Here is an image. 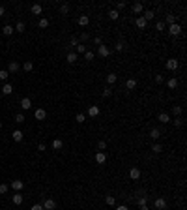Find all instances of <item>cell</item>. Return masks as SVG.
<instances>
[{
	"instance_id": "obj_1",
	"label": "cell",
	"mask_w": 187,
	"mask_h": 210,
	"mask_svg": "<svg viewBox=\"0 0 187 210\" xmlns=\"http://www.w3.org/2000/svg\"><path fill=\"white\" fill-rule=\"evenodd\" d=\"M169 32H170V36H180L182 34V26H180L178 23H174V25L169 26Z\"/></svg>"
},
{
	"instance_id": "obj_2",
	"label": "cell",
	"mask_w": 187,
	"mask_h": 210,
	"mask_svg": "<svg viewBox=\"0 0 187 210\" xmlns=\"http://www.w3.org/2000/svg\"><path fill=\"white\" fill-rule=\"evenodd\" d=\"M178 66H180V62L176 60V58H169V60H167V70H170V72L178 70Z\"/></svg>"
},
{
	"instance_id": "obj_3",
	"label": "cell",
	"mask_w": 187,
	"mask_h": 210,
	"mask_svg": "<svg viewBox=\"0 0 187 210\" xmlns=\"http://www.w3.org/2000/svg\"><path fill=\"white\" fill-rule=\"evenodd\" d=\"M97 53H99V56H103V58H107L109 56V54H111V51H109V47H107V45H99V47H97Z\"/></svg>"
},
{
	"instance_id": "obj_4",
	"label": "cell",
	"mask_w": 187,
	"mask_h": 210,
	"mask_svg": "<svg viewBox=\"0 0 187 210\" xmlns=\"http://www.w3.org/2000/svg\"><path fill=\"white\" fill-rule=\"evenodd\" d=\"M22 188H24V182H22V180H11V189H15V191H21Z\"/></svg>"
},
{
	"instance_id": "obj_5",
	"label": "cell",
	"mask_w": 187,
	"mask_h": 210,
	"mask_svg": "<svg viewBox=\"0 0 187 210\" xmlns=\"http://www.w3.org/2000/svg\"><path fill=\"white\" fill-rule=\"evenodd\" d=\"M129 176H131V180H138V178H140V169L131 167V169H129Z\"/></svg>"
},
{
	"instance_id": "obj_6",
	"label": "cell",
	"mask_w": 187,
	"mask_h": 210,
	"mask_svg": "<svg viewBox=\"0 0 187 210\" xmlns=\"http://www.w3.org/2000/svg\"><path fill=\"white\" fill-rule=\"evenodd\" d=\"M41 206H43V210H54V208H56V203H54L53 199H47Z\"/></svg>"
},
{
	"instance_id": "obj_7",
	"label": "cell",
	"mask_w": 187,
	"mask_h": 210,
	"mask_svg": "<svg viewBox=\"0 0 187 210\" xmlns=\"http://www.w3.org/2000/svg\"><path fill=\"white\" fill-rule=\"evenodd\" d=\"M30 107H32L30 98H22V99H21V109H22V111H28Z\"/></svg>"
},
{
	"instance_id": "obj_8",
	"label": "cell",
	"mask_w": 187,
	"mask_h": 210,
	"mask_svg": "<svg viewBox=\"0 0 187 210\" xmlns=\"http://www.w3.org/2000/svg\"><path fill=\"white\" fill-rule=\"evenodd\" d=\"M19 62H15V60H11L9 62V66H8V73H15V72H19Z\"/></svg>"
},
{
	"instance_id": "obj_9",
	"label": "cell",
	"mask_w": 187,
	"mask_h": 210,
	"mask_svg": "<svg viewBox=\"0 0 187 210\" xmlns=\"http://www.w3.org/2000/svg\"><path fill=\"white\" fill-rule=\"evenodd\" d=\"M155 208H157V210H165V208H167V201L163 199V197L155 199Z\"/></svg>"
},
{
	"instance_id": "obj_10",
	"label": "cell",
	"mask_w": 187,
	"mask_h": 210,
	"mask_svg": "<svg viewBox=\"0 0 187 210\" xmlns=\"http://www.w3.org/2000/svg\"><path fill=\"white\" fill-rule=\"evenodd\" d=\"M34 116H36L38 120H45V118H47V113H45V109H36Z\"/></svg>"
},
{
	"instance_id": "obj_11",
	"label": "cell",
	"mask_w": 187,
	"mask_h": 210,
	"mask_svg": "<svg viewBox=\"0 0 187 210\" xmlns=\"http://www.w3.org/2000/svg\"><path fill=\"white\" fill-rule=\"evenodd\" d=\"M95 161L103 165V163L107 161V154H105V152H97V154H95Z\"/></svg>"
},
{
	"instance_id": "obj_12",
	"label": "cell",
	"mask_w": 187,
	"mask_h": 210,
	"mask_svg": "<svg viewBox=\"0 0 187 210\" xmlns=\"http://www.w3.org/2000/svg\"><path fill=\"white\" fill-rule=\"evenodd\" d=\"M142 9H144V6L140 4V2H137V4L131 6V11H133V13H142Z\"/></svg>"
},
{
	"instance_id": "obj_13",
	"label": "cell",
	"mask_w": 187,
	"mask_h": 210,
	"mask_svg": "<svg viewBox=\"0 0 187 210\" xmlns=\"http://www.w3.org/2000/svg\"><path fill=\"white\" fill-rule=\"evenodd\" d=\"M135 25H137V26H138V28H140V30H142V28H146V25H148V21H146V19H144V17H138V19H137V21H135Z\"/></svg>"
},
{
	"instance_id": "obj_14",
	"label": "cell",
	"mask_w": 187,
	"mask_h": 210,
	"mask_svg": "<svg viewBox=\"0 0 187 210\" xmlns=\"http://www.w3.org/2000/svg\"><path fill=\"white\" fill-rule=\"evenodd\" d=\"M88 23H90L88 15H80V17H79V25H80V26H88Z\"/></svg>"
},
{
	"instance_id": "obj_15",
	"label": "cell",
	"mask_w": 187,
	"mask_h": 210,
	"mask_svg": "<svg viewBox=\"0 0 187 210\" xmlns=\"http://www.w3.org/2000/svg\"><path fill=\"white\" fill-rule=\"evenodd\" d=\"M11 92H13V86H11V85H8V83H6V85L2 86V94H4V96H9V94H11Z\"/></svg>"
},
{
	"instance_id": "obj_16",
	"label": "cell",
	"mask_w": 187,
	"mask_h": 210,
	"mask_svg": "<svg viewBox=\"0 0 187 210\" xmlns=\"http://www.w3.org/2000/svg\"><path fill=\"white\" fill-rule=\"evenodd\" d=\"M2 32H4V36H11V34L15 32V28L11 26V25H6V26L2 28Z\"/></svg>"
},
{
	"instance_id": "obj_17",
	"label": "cell",
	"mask_w": 187,
	"mask_h": 210,
	"mask_svg": "<svg viewBox=\"0 0 187 210\" xmlns=\"http://www.w3.org/2000/svg\"><path fill=\"white\" fill-rule=\"evenodd\" d=\"M99 115V107L97 105H92V107L88 109V116H97Z\"/></svg>"
},
{
	"instance_id": "obj_18",
	"label": "cell",
	"mask_w": 187,
	"mask_h": 210,
	"mask_svg": "<svg viewBox=\"0 0 187 210\" xmlns=\"http://www.w3.org/2000/svg\"><path fill=\"white\" fill-rule=\"evenodd\" d=\"M11 137H13V141H17V143H19V141H22V131L21 130H15L13 133H11Z\"/></svg>"
},
{
	"instance_id": "obj_19",
	"label": "cell",
	"mask_w": 187,
	"mask_h": 210,
	"mask_svg": "<svg viewBox=\"0 0 187 210\" xmlns=\"http://www.w3.org/2000/svg\"><path fill=\"white\" fill-rule=\"evenodd\" d=\"M150 137H151V139H153V141H157V139H159V137H161V131H159V130H157V128H153V130H151V131H150Z\"/></svg>"
},
{
	"instance_id": "obj_20",
	"label": "cell",
	"mask_w": 187,
	"mask_h": 210,
	"mask_svg": "<svg viewBox=\"0 0 187 210\" xmlns=\"http://www.w3.org/2000/svg\"><path fill=\"white\" fill-rule=\"evenodd\" d=\"M62 146H64L62 139H54V141H53V148H54V150H60Z\"/></svg>"
},
{
	"instance_id": "obj_21",
	"label": "cell",
	"mask_w": 187,
	"mask_h": 210,
	"mask_svg": "<svg viewBox=\"0 0 187 210\" xmlns=\"http://www.w3.org/2000/svg\"><path fill=\"white\" fill-rule=\"evenodd\" d=\"M41 11H43V9H41V4H34V6H32V13H34V15H41Z\"/></svg>"
},
{
	"instance_id": "obj_22",
	"label": "cell",
	"mask_w": 187,
	"mask_h": 210,
	"mask_svg": "<svg viewBox=\"0 0 187 210\" xmlns=\"http://www.w3.org/2000/svg\"><path fill=\"white\" fill-rule=\"evenodd\" d=\"M11 201H13V205H21V203H22V195H21V193H15V195L11 197Z\"/></svg>"
},
{
	"instance_id": "obj_23",
	"label": "cell",
	"mask_w": 187,
	"mask_h": 210,
	"mask_svg": "<svg viewBox=\"0 0 187 210\" xmlns=\"http://www.w3.org/2000/svg\"><path fill=\"white\" fill-rule=\"evenodd\" d=\"M159 120H161V124H167V122H170V116L167 115V113H161V115H159Z\"/></svg>"
},
{
	"instance_id": "obj_24",
	"label": "cell",
	"mask_w": 187,
	"mask_h": 210,
	"mask_svg": "<svg viewBox=\"0 0 187 210\" xmlns=\"http://www.w3.org/2000/svg\"><path fill=\"white\" fill-rule=\"evenodd\" d=\"M142 17L146 19V21H150V19H153V17H155V13H153L151 9H146V11H144V15H142Z\"/></svg>"
},
{
	"instance_id": "obj_25",
	"label": "cell",
	"mask_w": 187,
	"mask_h": 210,
	"mask_svg": "<svg viewBox=\"0 0 187 210\" xmlns=\"http://www.w3.org/2000/svg\"><path fill=\"white\" fill-rule=\"evenodd\" d=\"M125 86H127V90H133L135 86H137V81H135V79H127V83H125Z\"/></svg>"
},
{
	"instance_id": "obj_26",
	"label": "cell",
	"mask_w": 187,
	"mask_h": 210,
	"mask_svg": "<svg viewBox=\"0 0 187 210\" xmlns=\"http://www.w3.org/2000/svg\"><path fill=\"white\" fill-rule=\"evenodd\" d=\"M116 79H118V77H116V73H109V75H107V83H109V85H114Z\"/></svg>"
},
{
	"instance_id": "obj_27",
	"label": "cell",
	"mask_w": 187,
	"mask_h": 210,
	"mask_svg": "<svg viewBox=\"0 0 187 210\" xmlns=\"http://www.w3.org/2000/svg\"><path fill=\"white\" fill-rule=\"evenodd\" d=\"M67 62L69 64L77 62V53H67Z\"/></svg>"
},
{
	"instance_id": "obj_28",
	"label": "cell",
	"mask_w": 187,
	"mask_h": 210,
	"mask_svg": "<svg viewBox=\"0 0 187 210\" xmlns=\"http://www.w3.org/2000/svg\"><path fill=\"white\" fill-rule=\"evenodd\" d=\"M22 70H24V72H32V70H34V64H32V62H24V64H22Z\"/></svg>"
},
{
	"instance_id": "obj_29",
	"label": "cell",
	"mask_w": 187,
	"mask_h": 210,
	"mask_svg": "<svg viewBox=\"0 0 187 210\" xmlns=\"http://www.w3.org/2000/svg\"><path fill=\"white\" fill-rule=\"evenodd\" d=\"M109 17H111L112 21H116V19L120 17V13H118V11H116V9H111V11H109Z\"/></svg>"
},
{
	"instance_id": "obj_30",
	"label": "cell",
	"mask_w": 187,
	"mask_h": 210,
	"mask_svg": "<svg viewBox=\"0 0 187 210\" xmlns=\"http://www.w3.org/2000/svg\"><path fill=\"white\" fill-rule=\"evenodd\" d=\"M176 86H178V79H176V77L169 79V88H176Z\"/></svg>"
},
{
	"instance_id": "obj_31",
	"label": "cell",
	"mask_w": 187,
	"mask_h": 210,
	"mask_svg": "<svg viewBox=\"0 0 187 210\" xmlns=\"http://www.w3.org/2000/svg\"><path fill=\"white\" fill-rule=\"evenodd\" d=\"M26 120V118H24V115H22V113H19V115H15V122H17V124H22V122Z\"/></svg>"
},
{
	"instance_id": "obj_32",
	"label": "cell",
	"mask_w": 187,
	"mask_h": 210,
	"mask_svg": "<svg viewBox=\"0 0 187 210\" xmlns=\"http://www.w3.org/2000/svg\"><path fill=\"white\" fill-rule=\"evenodd\" d=\"M38 25H40V28H47V26H49V21H47V19H45V17H41Z\"/></svg>"
},
{
	"instance_id": "obj_33",
	"label": "cell",
	"mask_w": 187,
	"mask_h": 210,
	"mask_svg": "<svg viewBox=\"0 0 187 210\" xmlns=\"http://www.w3.org/2000/svg\"><path fill=\"white\" fill-rule=\"evenodd\" d=\"M60 13H62V15H67V13H69V6H67V4H62V6H60Z\"/></svg>"
},
{
	"instance_id": "obj_34",
	"label": "cell",
	"mask_w": 187,
	"mask_h": 210,
	"mask_svg": "<svg viewBox=\"0 0 187 210\" xmlns=\"http://www.w3.org/2000/svg\"><path fill=\"white\" fill-rule=\"evenodd\" d=\"M105 203H107V205H114V203H116V199H114V195H107V197H105Z\"/></svg>"
},
{
	"instance_id": "obj_35",
	"label": "cell",
	"mask_w": 187,
	"mask_h": 210,
	"mask_svg": "<svg viewBox=\"0 0 187 210\" xmlns=\"http://www.w3.org/2000/svg\"><path fill=\"white\" fill-rule=\"evenodd\" d=\"M75 53H86V45L84 43H79V45H77V47H75Z\"/></svg>"
},
{
	"instance_id": "obj_36",
	"label": "cell",
	"mask_w": 187,
	"mask_h": 210,
	"mask_svg": "<svg viewBox=\"0 0 187 210\" xmlns=\"http://www.w3.org/2000/svg\"><path fill=\"white\" fill-rule=\"evenodd\" d=\"M9 77V73H8V70H0V81H6Z\"/></svg>"
},
{
	"instance_id": "obj_37",
	"label": "cell",
	"mask_w": 187,
	"mask_h": 210,
	"mask_svg": "<svg viewBox=\"0 0 187 210\" xmlns=\"http://www.w3.org/2000/svg\"><path fill=\"white\" fill-rule=\"evenodd\" d=\"M151 150H153V152H155V154H159L161 150H163V146H161L159 143H155V144H153V146H151Z\"/></svg>"
},
{
	"instance_id": "obj_38",
	"label": "cell",
	"mask_w": 187,
	"mask_h": 210,
	"mask_svg": "<svg viewBox=\"0 0 187 210\" xmlns=\"http://www.w3.org/2000/svg\"><path fill=\"white\" fill-rule=\"evenodd\" d=\"M15 30H17V32H24V23L19 21V23H17V26H15Z\"/></svg>"
},
{
	"instance_id": "obj_39",
	"label": "cell",
	"mask_w": 187,
	"mask_h": 210,
	"mask_svg": "<svg viewBox=\"0 0 187 210\" xmlns=\"http://www.w3.org/2000/svg\"><path fill=\"white\" fill-rule=\"evenodd\" d=\"M167 23H169V25H174V23H176V17H174L172 13H169L167 15Z\"/></svg>"
},
{
	"instance_id": "obj_40",
	"label": "cell",
	"mask_w": 187,
	"mask_h": 210,
	"mask_svg": "<svg viewBox=\"0 0 187 210\" xmlns=\"http://www.w3.org/2000/svg\"><path fill=\"white\" fill-rule=\"evenodd\" d=\"M75 120H77V122H79V124H82V122H84V120H86V116H84V115H82V113H79V115H77V118H75Z\"/></svg>"
},
{
	"instance_id": "obj_41",
	"label": "cell",
	"mask_w": 187,
	"mask_h": 210,
	"mask_svg": "<svg viewBox=\"0 0 187 210\" xmlns=\"http://www.w3.org/2000/svg\"><path fill=\"white\" fill-rule=\"evenodd\" d=\"M172 113H174L176 116H178V115H182V107H180V105H174V107H172Z\"/></svg>"
},
{
	"instance_id": "obj_42",
	"label": "cell",
	"mask_w": 187,
	"mask_h": 210,
	"mask_svg": "<svg viewBox=\"0 0 187 210\" xmlns=\"http://www.w3.org/2000/svg\"><path fill=\"white\" fill-rule=\"evenodd\" d=\"M8 184H0V193H2V195H4V193H8Z\"/></svg>"
},
{
	"instance_id": "obj_43",
	"label": "cell",
	"mask_w": 187,
	"mask_h": 210,
	"mask_svg": "<svg viewBox=\"0 0 187 210\" xmlns=\"http://www.w3.org/2000/svg\"><path fill=\"white\" fill-rule=\"evenodd\" d=\"M155 28H157L159 32H163V30H165V23H163V21H159V23L155 25Z\"/></svg>"
},
{
	"instance_id": "obj_44",
	"label": "cell",
	"mask_w": 187,
	"mask_h": 210,
	"mask_svg": "<svg viewBox=\"0 0 187 210\" xmlns=\"http://www.w3.org/2000/svg\"><path fill=\"white\" fill-rule=\"evenodd\" d=\"M138 206H146V197H138Z\"/></svg>"
},
{
	"instance_id": "obj_45",
	"label": "cell",
	"mask_w": 187,
	"mask_h": 210,
	"mask_svg": "<svg viewBox=\"0 0 187 210\" xmlns=\"http://www.w3.org/2000/svg\"><path fill=\"white\" fill-rule=\"evenodd\" d=\"M124 47H125L124 41H118V43H116V51H124Z\"/></svg>"
},
{
	"instance_id": "obj_46",
	"label": "cell",
	"mask_w": 187,
	"mask_h": 210,
	"mask_svg": "<svg viewBox=\"0 0 187 210\" xmlns=\"http://www.w3.org/2000/svg\"><path fill=\"white\" fill-rule=\"evenodd\" d=\"M84 56H86V60H94V53H92V51H86Z\"/></svg>"
},
{
	"instance_id": "obj_47",
	"label": "cell",
	"mask_w": 187,
	"mask_h": 210,
	"mask_svg": "<svg viewBox=\"0 0 187 210\" xmlns=\"http://www.w3.org/2000/svg\"><path fill=\"white\" fill-rule=\"evenodd\" d=\"M69 45H71V47H77V45H79V40H77V38H71V41H69Z\"/></svg>"
},
{
	"instance_id": "obj_48",
	"label": "cell",
	"mask_w": 187,
	"mask_h": 210,
	"mask_svg": "<svg viewBox=\"0 0 187 210\" xmlns=\"http://www.w3.org/2000/svg\"><path fill=\"white\" fill-rule=\"evenodd\" d=\"M103 96H105V98L111 96V88H109V86H107V88H103Z\"/></svg>"
},
{
	"instance_id": "obj_49",
	"label": "cell",
	"mask_w": 187,
	"mask_h": 210,
	"mask_svg": "<svg viewBox=\"0 0 187 210\" xmlns=\"http://www.w3.org/2000/svg\"><path fill=\"white\" fill-rule=\"evenodd\" d=\"M97 146H99V150H105V148H107V143H105V141H99Z\"/></svg>"
},
{
	"instance_id": "obj_50",
	"label": "cell",
	"mask_w": 187,
	"mask_h": 210,
	"mask_svg": "<svg viewBox=\"0 0 187 210\" xmlns=\"http://www.w3.org/2000/svg\"><path fill=\"white\" fill-rule=\"evenodd\" d=\"M122 8H125V2H118V4H116V11L122 9Z\"/></svg>"
},
{
	"instance_id": "obj_51",
	"label": "cell",
	"mask_w": 187,
	"mask_h": 210,
	"mask_svg": "<svg viewBox=\"0 0 187 210\" xmlns=\"http://www.w3.org/2000/svg\"><path fill=\"white\" fill-rule=\"evenodd\" d=\"M80 40H82V41L88 40V32H82V34H80Z\"/></svg>"
},
{
	"instance_id": "obj_52",
	"label": "cell",
	"mask_w": 187,
	"mask_h": 210,
	"mask_svg": "<svg viewBox=\"0 0 187 210\" xmlns=\"http://www.w3.org/2000/svg\"><path fill=\"white\" fill-rule=\"evenodd\" d=\"M174 122V126H176V128H180V126H182V120H180V118H176V120H172Z\"/></svg>"
},
{
	"instance_id": "obj_53",
	"label": "cell",
	"mask_w": 187,
	"mask_h": 210,
	"mask_svg": "<svg viewBox=\"0 0 187 210\" xmlns=\"http://www.w3.org/2000/svg\"><path fill=\"white\" fill-rule=\"evenodd\" d=\"M155 83H159V85H161V83H163V75H155Z\"/></svg>"
},
{
	"instance_id": "obj_54",
	"label": "cell",
	"mask_w": 187,
	"mask_h": 210,
	"mask_svg": "<svg viewBox=\"0 0 187 210\" xmlns=\"http://www.w3.org/2000/svg\"><path fill=\"white\" fill-rule=\"evenodd\" d=\"M30 210H43V206H41V205H34Z\"/></svg>"
},
{
	"instance_id": "obj_55",
	"label": "cell",
	"mask_w": 187,
	"mask_h": 210,
	"mask_svg": "<svg viewBox=\"0 0 187 210\" xmlns=\"http://www.w3.org/2000/svg\"><path fill=\"white\" fill-rule=\"evenodd\" d=\"M94 43L99 47V45H101V38H94Z\"/></svg>"
},
{
	"instance_id": "obj_56",
	"label": "cell",
	"mask_w": 187,
	"mask_h": 210,
	"mask_svg": "<svg viewBox=\"0 0 187 210\" xmlns=\"http://www.w3.org/2000/svg\"><path fill=\"white\" fill-rule=\"evenodd\" d=\"M4 13H6V9H4V6H0V17H4Z\"/></svg>"
},
{
	"instance_id": "obj_57",
	"label": "cell",
	"mask_w": 187,
	"mask_h": 210,
	"mask_svg": "<svg viewBox=\"0 0 187 210\" xmlns=\"http://www.w3.org/2000/svg\"><path fill=\"white\" fill-rule=\"evenodd\" d=\"M116 210H129V208H127V206H125V205H120V206H118V208H116Z\"/></svg>"
},
{
	"instance_id": "obj_58",
	"label": "cell",
	"mask_w": 187,
	"mask_h": 210,
	"mask_svg": "<svg viewBox=\"0 0 187 210\" xmlns=\"http://www.w3.org/2000/svg\"><path fill=\"white\" fill-rule=\"evenodd\" d=\"M140 210H150V208H148V206H140Z\"/></svg>"
},
{
	"instance_id": "obj_59",
	"label": "cell",
	"mask_w": 187,
	"mask_h": 210,
	"mask_svg": "<svg viewBox=\"0 0 187 210\" xmlns=\"http://www.w3.org/2000/svg\"><path fill=\"white\" fill-rule=\"evenodd\" d=\"M0 130H2V122H0Z\"/></svg>"
}]
</instances>
